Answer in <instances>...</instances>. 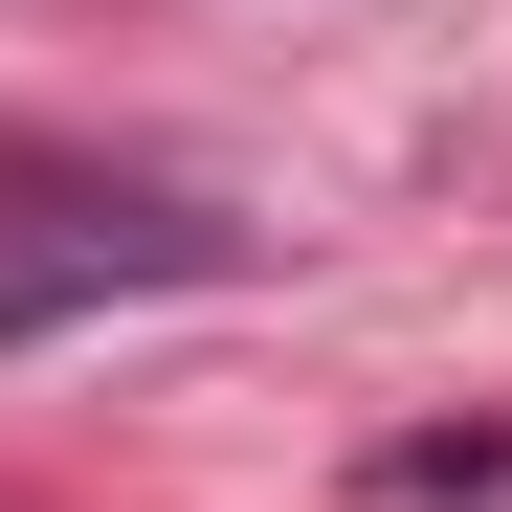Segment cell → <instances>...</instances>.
Returning <instances> with one entry per match:
<instances>
[{
  "label": "cell",
  "instance_id": "1",
  "mask_svg": "<svg viewBox=\"0 0 512 512\" xmlns=\"http://www.w3.org/2000/svg\"><path fill=\"white\" fill-rule=\"evenodd\" d=\"M223 268V223L201 201H45V223H0V357L67 312H112V290H201Z\"/></svg>",
  "mask_w": 512,
  "mask_h": 512
}]
</instances>
